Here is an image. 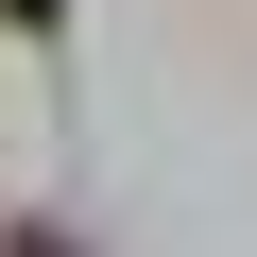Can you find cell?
Returning <instances> with one entry per match:
<instances>
[{"mask_svg": "<svg viewBox=\"0 0 257 257\" xmlns=\"http://www.w3.org/2000/svg\"><path fill=\"white\" fill-rule=\"evenodd\" d=\"M0 257H69V240H52V223H18V240H0Z\"/></svg>", "mask_w": 257, "mask_h": 257, "instance_id": "2", "label": "cell"}, {"mask_svg": "<svg viewBox=\"0 0 257 257\" xmlns=\"http://www.w3.org/2000/svg\"><path fill=\"white\" fill-rule=\"evenodd\" d=\"M0 18H18V35H52V18H69V0H0Z\"/></svg>", "mask_w": 257, "mask_h": 257, "instance_id": "1", "label": "cell"}]
</instances>
